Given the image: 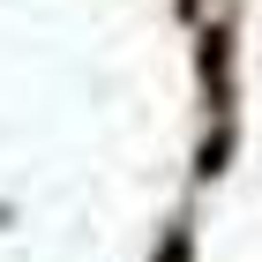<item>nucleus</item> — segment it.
Wrapping results in <instances>:
<instances>
[{
    "label": "nucleus",
    "mask_w": 262,
    "mask_h": 262,
    "mask_svg": "<svg viewBox=\"0 0 262 262\" xmlns=\"http://www.w3.org/2000/svg\"><path fill=\"white\" fill-rule=\"evenodd\" d=\"M202 113H210V127H232V23H202Z\"/></svg>",
    "instance_id": "f257e3e1"
},
{
    "label": "nucleus",
    "mask_w": 262,
    "mask_h": 262,
    "mask_svg": "<svg viewBox=\"0 0 262 262\" xmlns=\"http://www.w3.org/2000/svg\"><path fill=\"white\" fill-rule=\"evenodd\" d=\"M180 15H187V23H195V15H202V0H180Z\"/></svg>",
    "instance_id": "7ed1b4c3"
},
{
    "label": "nucleus",
    "mask_w": 262,
    "mask_h": 262,
    "mask_svg": "<svg viewBox=\"0 0 262 262\" xmlns=\"http://www.w3.org/2000/svg\"><path fill=\"white\" fill-rule=\"evenodd\" d=\"M150 262H195V232H187V225H172V232L158 240V255H150Z\"/></svg>",
    "instance_id": "f03ea898"
}]
</instances>
